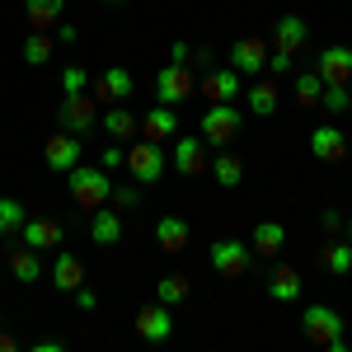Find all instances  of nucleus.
<instances>
[{
    "mask_svg": "<svg viewBox=\"0 0 352 352\" xmlns=\"http://www.w3.org/2000/svg\"><path fill=\"white\" fill-rule=\"evenodd\" d=\"M66 188H71V202L85 207V212H94V207H104L113 192V179L104 164H76L71 174H66Z\"/></svg>",
    "mask_w": 352,
    "mask_h": 352,
    "instance_id": "f257e3e1",
    "label": "nucleus"
},
{
    "mask_svg": "<svg viewBox=\"0 0 352 352\" xmlns=\"http://www.w3.org/2000/svg\"><path fill=\"white\" fill-rule=\"evenodd\" d=\"M300 333L329 352H348V343H343V315L333 305H305L300 310Z\"/></svg>",
    "mask_w": 352,
    "mask_h": 352,
    "instance_id": "f03ea898",
    "label": "nucleus"
},
{
    "mask_svg": "<svg viewBox=\"0 0 352 352\" xmlns=\"http://www.w3.org/2000/svg\"><path fill=\"white\" fill-rule=\"evenodd\" d=\"M56 127H61V132H76V136L99 132V99H94L89 89L66 94V99H61V109H56Z\"/></svg>",
    "mask_w": 352,
    "mask_h": 352,
    "instance_id": "7ed1b4c3",
    "label": "nucleus"
},
{
    "mask_svg": "<svg viewBox=\"0 0 352 352\" xmlns=\"http://www.w3.org/2000/svg\"><path fill=\"white\" fill-rule=\"evenodd\" d=\"M127 169H132L136 184H160L164 169H169V155H164L160 141H136V146H127Z\"/></svg>",
    "mask_w": 352,
    "mask_h": 352,
    "instance_id": "20e7f679",
    "label": "nucleus"
},
{
    "mask_svg": "<svg viewBox=\"0 0 352 352\" xmlns=\"http://www.w3.org/2000/svg\"><path fill=\"white\" fill-rule=\"evenodd\" d=\"M240 127H244V113H240L235 99H230V104H212V109L202 113V141H207V146H226Z\"/></svg>",
    "mask_w": 352,
    "mask_h": 352,
    "instance_id": "39448f33",
    "label": "nucleus"
},
{
    "mask_svg": "<svg viewBox=\"0 0 352 352\" xmlns=\"http://www.w3.org/2000/svg\"><path fill=\"white\" fill-rule=\"evenodd\" d=\"M207 258H212V268H217L221 277H244V272L254 268V249L244 240H212Z\"/></svg>",
    "mask_w": 352,
    "mask_h": 352,
    "instance_id": "423d86ee",
    "label": "nucleus"
},
{
    "mask_svg": "<svg viewBox=\"0 0 352 352\" xmlns=\"http://www.w3.org/2000/svg\"><path fill=\"white\" fill-rule=\"evenodd\" d=\"M188 94H197L192 66H174V61H169V66H160V71H155V99H160V104H169V109H174V104H184Z\"/></svg>",
    "mask_w": 352,
    "mask_h": 352,
    "instance_id": "0eeeda50",
    "label": "nucleus"
},
{
    "mask_svg": "<svg viewBox=\"0 0 352 352\" xmlns=\"http://www.w3.org/2000/svg\"><path fill=\"white\" fill-rule=\"evenodd\" d=\"M80 155H85V136H76V132H52L43 141V160L56 174H71L80 164Z\"/></svg>",
    "mask_w": 352,
    "mask_h": 352,
    "instance_id": "6e6552de",
    "label": "nucleus"
},
{
    "mask_svg": "<svg viewBox=\"0 0 352 352\" xmlns=\"http://www.w3.org/2000/svg\"><path fill=\"white\" fill-rule=\"evenodd\" d=\"M169 164H174L184 179H197V174H207V141H202V136L179 132V136H174V155H169Z\"/></svg>",
    "mask_w": 352,
    "mask_h": 352,
    "instance_id": "1a4fd4ad",
    "label": "nucleus"
},
{
    "mask_svg": "<svg viewBox=\"0 0 352 352\" xmlns=\"http://www.w3.org/2000/svg\"><path fill=\"white\" fill-rule=\"evenodd\" d=\"M226 66H235L240 76H263V66H268L263 38H235V43L226 47Z\"/></svg>",
    "mask_w": 352,
    "mask_h": 352,
    "instance_id": "9d476101",
    "label": "nucleus"
},
{
    "mask_svg": "<svg viewBox=\"0 0 352 352\" xmlns=\"http://www.w3.org/2000/svg\"><path fill=\"white\" fill-rule=\"evenodd\" d=\"M197 94H207L212 104H230V99H240V94H244L240 71H235V66H217V71H207L202 85H197Z\"/></svg>",
    "mask_w": 352,
    "mask_h": 352,
    "instance_id": "9b49d317",
    "label": "nucleus"
},
{
    "mask_svg": "<svg viewBox=\"0 0 352 352\" xmlns=\"http://www.w3.org/2000/svg\"><path fill=\"white\" fill-rule=\"evenodd\" d=\"M310 155H315V160L338 164L343 155H348V132H343L338 122H329V127H315V132H310Z\"/></svg>",
    "mask_w": 352,
    "mask_h": 352,
    "instance_id": "f8f14e48",
    "label": "nucleus"
},
{
    "mask_svg": "<svg viewBox=\"0 0 352 352\" xmlns=\"http://www.w3.org/2000/svg\"><path fill=\"white\" fill-rule=\"evenodd\" d=\"M136 338H146V343H164L169 333H174V315H169V305H146V310H136Z\"/></svg>",
    "mask_w": 352,
    "mask_h": 352,
    "instance_id": "ddd939ff",
    "label": "nucleus"
},
{
    "mask_svg": "<svg viewBox=\"0 0 352 352\" xmlns=\"http://www.w3.org/2000/svg\"><path fill=\"white\" fill-rule=\"evenodd\" d=\"M315 71H320V80H324V85H348L352 80V47H343V43L324 47L320 61H315Z\"/></svg>",
    "mask_w": 352,
    "mask_h": 352,
    "instance_id": "4468645a",
    "label": "nucleus"
},
{
    "mask_svg": "<svg viewBox=\"0 0 352 352\" xmlns=\"http://www.w3.org/2000/svg\"><path fill=\"white\" fill-rule=\"evenodd\" d=\"M89 240L99 244V249H113V244L122 240V217H118V207H113V202L94 207V217H89Z\"/></svg>",
    "mask_w": 352,
    "mask_h": 352,
    "instance_id": "2eb2a0df",
    "label": "nucleus"
},
{
    "mask_svg": "<svg viewBox=\"0 0 352 352\" xmlns=\"http://www.w3.org/2000/svg\"><path fill=\"white\" fill-rule=\"evenodd\" d=\"M305 38H310V24H305L300 14H282V19L272 24V47H277V52L296 56L300 47H305Z\"/></svg>",
    "mask_w": 352,
    "mask_h": 352,
    "instance_id": "dca6fc26",
    "label": "nucleus"
},
{
    "mask_svg": "<svg viewBox=\"0 0 352 352\" xmlns=\"http://www.w3.org/2000/svg\"><path fill=\"white\" fill-rule=\"evenodd\" d=\"M19 240L28 244V249H56L61 244V221H52V217H28L24 221V230H19Z\"/></svg>",
    "mask_w": 352,
    "mask_h": 352,
    "instance_id": "f3484780",
    "label": "nucleus"
},
{
    "mask_svg": "<svg viewBox=\"0 0 352 352\" xmlns=\"http://www.w3.org/2000/svg\"><path fill=\"white\" fill-rule=\"evenodd\" d=\"M132 94V71L127 66H109L99 80H94V99H104V104H122Z\"/></svg>",
    "mask_w": 352,
    "mask_h": 352,
    "instance_id": "a211bd4d",
    "label": "nucleus"
},
{
    "mask_svg": "<svg viewBox=\"0 0 352 352\" xmlns=\"http://www.w3.org/2000/svg\"><path fill=\"white\" fill-rule=\"evenodd\" d=\"M244 104H249L254 118H272L277 104H282V89H277V80H263V76H258V80L244 89Z\"/></svg>",
    "mask_w": 352,
    "mask_h": 352,
    "instance_id": "6ab92c4d",
    "label": "nucleus"
},
{
    "mask_svg": "<svg viewBox=\"0 0 352 352\" xmlns=\"http://www.w3.org/2000/svg\"><path fill=\"white\" fill-rule=\"evenodd\" d=\"M80 282H85V268H80V258H76L71 249H61V244H56V263H52V287H56V292H66V296H71V292H76Z\"/></svg>",
    "mask_w": 352,
    "mask_h": 352,
    "instance_id": "aec40b11",
    "label": "nucleus"
},
{
    "mask_svg": "<svg viewBox=\"0 0 352 352\" xmlns=\"http://www.w3.org/2000/svg\"><path fill=\"white\" fill-rule=\"evenodd\" d=\"M249 240H254L249 249H254L258 258H277V254H282V244H287V226H282V221H258Z\"/></svg>",
    "mask_w": 352,
    "mask_h": 352,
    "instance_id": "412c9836",
    "label": "nucleus"
},
{
    "mask_svg": "<svg viewBox=\"0 0 352 352\" xmlns=\"http://www.w3.org/2000/svg\"><path fill=\"white\" fill-rule=\"evenodd\" d=\"M141 132L151 136V141H174V136H179V113L169 109V104H155V109L146 113Z\"/></svg>",
    "mask_w": 352,
    "mask_h": 352,
    "instance_id": "4be33fe9",
    "label": "nucleus"
},
{
    "mask_svg": "<svg viewBox=\"0 0 352 352\" xmlns=\"http://www.w3.org/2000/svg\"><path fill=\"white\" fill-rule=\"evenodd\" d=\"M155 240H160L164 254L188 249V221H184V217H160V221H155Z\"/></svg>",
    "mask_w": 352,
    "mask_h": 352,
    "instance_id": "5701e85b",
    "label": "nucleus"
},
{
    "mask_svg": "<svg viewBox=\"0 0 352 352\" xmlns=\"http://www.w3.org/2000/svg\"><path fill=\"white\" fill-rule=\"evenodd\" d=\"M19 56H24V66H47V61L56 56V38L33 28V33L24 38V47H19Z\"/></svg>",
    "mask_w": 352,
    "mask_h": 352,
    "instance_id": "b1692460",
    "label": "nucleus"
},
{
    "mask_svg": "<svg viewBox=\"0 0 352 352\" xmlns=\"http://www.w3.org/2000/svg\"><path fill=\"white\" fill-rule=\"evenodd\" d=\"M61 10H66V0H24V14H28V24L38 28V33H47V28H56V19H61Z\"/></svg>",
    "mask_w": 352,
    "mask_h": 352,
    "instance_id": "393cba45",
    "label": "nucleus"
},
{
    "mask_svg": "<svg viewBox=\"0 0 352 352\" xmlns=\"http://www.w3.org/2000/svg\"><path fill=\"white\" fill-rule=\"evenodd\" d=\"M10 272H14V282H38L43 277V254L38 249H10Z\"/></svg>",
    "mask_w": 352,
    "mask_h": 352,
    "instance_id": "a878e982",
    "label": "nucleus"
},
{
    "mask_svg": "<svg viewBox=\"0 0 352 352\" xmlns=\"http://www.w3.org/2000/svg\"><path fill=\"white\" fill-rule=\"evenodd\" d=\"M207 169H212V179H217L221 188H240V184H244V160H240V155H230V151H221Z\"/></svg>",
    "mask_w": 352,
    "mask_h": 352,
    "instance_id": "bb28decb",
    "label": "nucleus"
},
{
    "mask_svg": "<svg viewBox=\"0 0 352 352\" xmlns=\"http://www.w3.org/2000/svg\"><path fill=\"white\" fill-rule=\"evenodd\" d=\"M28 221V207L19 197H0V240H14Z\"/></svg>",
    "mask_w": 352,
    "mask_h": 352,
    "instance_id": "cd10ccee",
    "label": "nucleus"
},
{
    "mask_svg": "<svg viewBox=\"0 0 352 352\" xmlns=\"http://www.w3.org/2000/svg\"><path fill=\"white\" fill-rule=\"evenodd\" d=\"M99 127L109 132V141H127V136H136V127H141V122H136L132 113L118 104V109H109L104 118H99Z\"/></svg>",
    "mask_w": 352,
    "mask_h": 352,
    "instance_id": "c85d7f7f",
    "label": "nucleus"
},
{
    "mask_svg": "<svg viewBox=\"0 0 352 352\" xmlns=\"http://www.w3.org/2000/svg\"><path fill=\"white\" fill-rule=\"evenodd\" d=\"M320 268L329 272V277H343V272H352V244H324L320 249Z\"/></svg>",
    "mask_w": 352,
    "mask_h": 352,
    "instance_id": "c756f323",
    "label": "nucleus"
},
{
    "mask_svg": "<svg viewBox=\"0 0 352 352\" xmlns=\"http://www.w3.org/2000/svg\"><path fill=\"white\" fill-rule=\"evenodd\" d=\"M155 300H160V305H169V310H174V305H184V300H188V277H184V272L160 277V282H155Z\"/></svg>",
    "mask_w": 352,
    "mask_h": 352,
    "instance_id": "7c9ffc66",
    "label": "nucleus"
},
{
    "mask_svg": "<svg viewBox=\"0 0 352 352\" xmlns=\"http://www.w3.org/2000/svg\"><path fill=\"white\" fill-rule=\"evenodd\" d=\"M268 296L272 300H296L300 296V272L296 268H277L268 282Z\"/></svg>",
    "mask_w": 352,
    "mask_h": 352,
    "instance_id": "2f4dec72",
    "label": "nucleus"
},
{
    "mask_svg": "<svg viewBox=\"0 0 352 352\" xmlns=\"http://www.w3.org/2000/svg\"><path fill=\"white\" fill-rule=\"evenodd\" d=\"M292 89H296V104H300V109H315V104H320V94H324V80H320V71H300Z\"/></svg>",
    "mask_w": 352,
    "mask_h": 352,
    "instance_id": "473e14b6",
    "label": "nucleus"
},
{
    "mask_svg": "<svg viewBox=\"0 0 352 352\" xmlns=\"http://www.w3.org/2000/svg\"><path fill=\"white\" fill-rule=\"evenodd\" d=\"M320 109H329L333 118H343V113L352 109V94H348V85H324V94H320Z\"/></svg>",
    "mask_w": 352,
    "mask_h": 352,
    "instance_id": "72a5a7b5",
    "label": "nucleus"
},
{
    "mask_svg": "<svg viewBox=\"0 0 352 352\" xmlns=\"http://www.w3.org/2000/svg\"><path fill=\"white\" fill-rule=\"evenodd\" d=\"M109 202L118 212H136V207H141V188H136V184H113Z\"/></svg>",
    "mask_w": 352,
    "mask_h": 352,
    "instance_id": "f704fd0d",
    "label": "nucleus"
},
{
    "mask_svg": "<svg viewBox=\"0 0 352 352\" xmlns=\"http://www.w3.org/2000/svg\"><path fill=\"white\" fill-rule=\"evenodd\" d=\"M61 89H66V94H80V89H89L85 66H66V71H61Z\"/></svg>",
    "mask_w": 352,
    "mask_h": 352,
    "instance_id": "c9c22d12",
    "label": "nucleus"
},
{
    "mask_svg": "<svg viewBox=\"0 0 352 352\" xmlns=\"http://www.w3.org/2000/svg\"><path fill=\"white\" fill-rule=\"evenodd\" d=\"M99 164H104V169H118V164H127V151H122V141H109V146H104V155H99Z\"/></svg>",
    "mask_w": 352,
    "mask_h": 352,
    "instance_id": "e433bc0d",
    "label": "nucleus"
},
{
    "mask_svg": "<svg viewBox=\"0 0 352 352\" xmlns=\"http://www.w3.org/2000/svg\"><path fill=\"white\" fill-rule=\"evenodd\" d=\"M188 66H197V71L207 76V71H217V52H212V47H192V61H188Z\"/></svg>",
    "mask_w": 352,
    "mask_h": 352,
    "instance_id": "4c0bfd02",
    "label": "nucleus"
},
{
    "mask_svg": "<svg viewBox=\"0 0 352 352\" xmlns=\"http://www.w3.org/2000/svg\"><path fill=\"white\" fill-rule=\"evenodd\" d=\"M292 61H296L292 52H277V47H272V52H268V71H272V76H287V71H292Z\"/></svg>",
    "mask_w": 352,
    "mask_h": 352,
    "instance_id": "58836bf2",
    "label": "nucleus"
},
{
    "mask_svg": "<svg viewBox=\"0 0 352 352\" xmlns=\"http://www.w3.org/2000/svg\"><path fill=\"white\" fill-rule=\"evenodd\" d=\"M169 61H174V66H188V61H192V47L184 43V38H179V43H169Z\"/></svg>",
    "mask_w": 352,
    "mask_h": 352,
    "instance_id": "ea45409f",
    "label": "nucleus"
},
{
    "mask_svg": "<svg viewBox=\"0 0 352 352\" xmlns=\"http://www.w3.org/2000/svg\"><path fill=\"white\" fill-rule=\"evenodd\" d=\"M71 296H76V305H80V310H94V305H99V296H94V292H89V287H76V292H71Z\"/></svg>",
    "mask_w": 352,
    "mask_h": 352,
    "instance_id": "a19ab883",
    "label": "nucleus"
},
{
    "mask_svg": "<svg viewBox=\"0 0 352 352\" xmlns=\"http://www.w3.org/2000/svg\"><path fill=\"white\" fill-rule=\"evenodd\" d=\"M56 43H76V24H61V19H56V33H52Z\"/></svg>",
    "mask_w": 352,
    "mask_h": 352,
    "instance_id": "79ce46f5",
    "label": "nucleus"
},
{
    "mask_svg": "<svg viewBox=\"0 0 352 352\" xmlns=\"http://www.w3.org/2000/svg\"><path fill=\"white\" fill-rule=\"evenodd\" d=\"M320 226H324L329 235H333V230H338V226H343V217H338V212H333V207H329L324 217H320Z\"/></svg>",
    "mask_w": 352,
    "mask_h": 352,
    "instance_id": "37998d69",
    "label": "nucleus"
},
{
    "mask_svg": "<svg viewBox=\"0 0 352 352\" xmlns=\"http://www.w3.org/2000/svg\"><path fill=\"white\" fill-rule=\"evenodd\" d=\"M61 348H66L61 338H43V343H38V352H61Z\"/></svg>",
    "mask_w": 352,
    "mask_h": 352,
    "instance_id": "c03bdc74",
    "label": "nucleus"
},
{
    "mask_svg": "<svg viewBox=\"0 0 352 352\" xmlns=\"http://www.w3.org/2000/svg\"><path fill=\"white\" fill-rule=\"evenodd\" d=\"M19 348V343H14V333H5V329H0V352H14Z\"/></svg>",
    "mask_w": 352,
    "mask_h": 352,
    "instance_id": "a18cd8bd",
    "label": "nucleus"
},
{
    "mask_svg": "<svg viewBox=\"0 0 352 352\" xmlns=\"http://www.w3.org/2000/svg\"><path fill=\"white\" fill-rule=\"evenodd\" d=\"M343 226H348V244H352V217H348V221H343Z\"/></svg>",
    "mask_w": 352,
    "mask_h": 352,
    "instance_id": "49530a36",
    "label": "nucleus"
},
{
    "mask_svg": "<svg viewBox=\"0 0 352 352\" xmlns=\"http://www.w3.org/2000/svg\"><path fill=\"white\" fill-rule=\"evenodd\" d=\"M109 5H127V0H109Z\"/></svg>",
    "mask_w": 352,
    "mask_h": 352,
    "instance_id": "de8ad7c7",
    "label": "nucleus"
},
{
    "mask_svg": "<svg viewBox=\"0 0 352 352\" xmlns=\"http://www.w3.org/2000/svg\"><path fill=\"white\" fill-rule=\"evenodd\" d=\"M348 94H352V80H348Z\"/></svg>",
    "mask_w": 352,
    "mask_h": 352,
    "instance_id": "09e8293b",
    "label": "nucleus"
}]
</instances>
